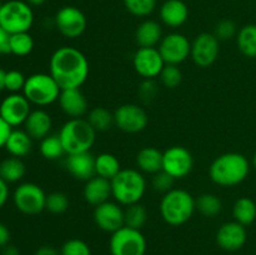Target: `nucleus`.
<instances>
[{
    "label": "nucleus",
    "instance_id": "nucleus-1",
    "mask_svg": "<svg viewBox=\"0 0 256 255\" xmlns=\"http://www.w3.org/2000/svg\"><path fill=\"white\" fill-rule=\"evenodd\" d=\"M89 72V60L76 48H59L49 60V74L62 90L79 89L86 82Z\"/></svg>",
    "mask_w": 256,
    "mask_h": 255
},
{
    "label": "nucleus",
    "instance_id": "nucleus-2",
    "mask_svg": "<svg viewBox=\"0 0 256 255\" xmlns=\"http://www.w3.org/2000/svg\"><path fill=\"white\" fill-rule=\"evenodd\" d=\"M250 172V162L240 152H225L212 160L209 176L219 186L232 188L244 182Z\"/></svg>",
    "mask_w": 256,
    "mask_h": 255
},
{
    "label": "nucleus",
    "instance_id": "nucleus-3",
    "mask_svg": "<svg viewBox=\"0 0 256 255\" xmlns=\"http://www.w3.org/2000/svg\"><path fill=\"white\" fill-rule=\"evenodd\" d=\"M160 214L162 220L172 226H180L192 219L196 210L195 199L184 189H172L165 192L160 202Z\"/></svg>",
    "mask_w": 256,
    "mask_h": 255
},
{
    "label": "nucleus",
    "instance_id": "nucleus-4",
    "mask_svg": "<svg viewBox=\"0 0 256 255\" xmlns=\"http://www.w3.org/2000/svg\"><path fill=\"white\" fill-rule=\"evenodd\" d=\"M110 182L112 198L124 206L140 202L146 190V180L138 169H122Z\"/></svg>",
    "mask_w": 256,
    "mask_h": 255
},
{
    "label": "nucleus",
    "instance_id": "nucleus-5",
    "mask_svg": "<svg viewBox=\"0 0 256 255\" xmlns=\"http://www.w3.org/2000/svg\"><path fill=\"white\" fill-rule=\"evenodd\" d=\"M59 136L66 155L78 154V152H90L95 142L96 132L86 119L78 118V119H69L62 125L59 132Z\"/></svg>",
    "mask_w": 256,
    "mask_h": 255
},
{
    "label": "nucleus",
    "instance_id": "nucleus-6",
    "mask_svg": "<svg viewBox=\"0 0 256 255\" xmlns=\"http://www.w3.org/2000/svg\"><path fill=\"white\" fill-rule=\"evenodd\" d=\"M62 89L49 72H35L26 78L22 94L30 104L48 106L58 102Z\"/></svg>",
    "mask_w": 256,
    "mask_h": 255
},
{
    "label": "nucleus",
    "instance_id": "nucleus-7",
    "mask_svg": "<svg viewBox=\"0 0 256 255\" xmlns=\"http://www.w3.org/2000/svg\"><path fill=\"white\" fill-rule=\"evenodd\" d=\"M34 24L32 6L22 0H9L0 9V26L10 35L26 32Z\"/></svg>",
    "mask_w": 256,
    "mask_h": 255
},
{
    "label": "nucleus",
    "instance_id": "nucleus-8",
    "mask_svg": "<svg viewBox=\"0 0 256 255\" xmlns=\"http://www.w3.org/2000/svg\"><path fill=\"white\" fill-rule=\"evenodd\" d=\"M109 249L112 255H145L146 239L140 230L124 225L112 234Z\"/></svg>",
    "mask_w": 256,
    "mask_h": 255
},
{
    "label": "nucleus",
    "instance_id": "nucleus-9",
    "mask_svg": "<svg viewBox=\"0 0 256 255\" xmlns=\"http://www.w3.org/2000/svg\"><path fill=\"white\" fill-rule=\"evenodd\" d=\"M12 202L22 214L38 215L45 210L46 194L35 182H22L15 188Z\"/></svg>",
    "mask_w": 256,
    "mask_h": 255
},
{
    "label": "nucleus",
    "instance_id": "nucleus-10",
    "mask_svg": "<svg viewBox=\"0 0 256 255\" xmlns=\"http://www.w3.org/2000/svg\"><path fill=\"white\" fill-rule=\"evenodd\" d=\"M55 26L62 36L68 39H76L86 30L88 20L84 12L76 6H62L55 14Z\"/></svg>",
    "mask_w": 256,
    "mask_h": 255
},
{
    "label": "nucleus",
    "instance_id": "nucleus-11",
    "mask_svg": "<svg viewBox=\"0 0 256 255\" xmlns=\"http://www.w3.org/2000/svg\"><path fill=\"white\" fill-rule=\"evenodd\" d=\"M165 64L180 65L190 56L192 42L182 32H169L164 35L158 45Z\"/></svg>",
    "mask_w": 256,
    "mask_h": 255
},
{
    "label": "nucleus",
    "instance_id": "nucleus-12",
    "mask_svg": "<svg viewBox=\"0 0 256 255\" xmlns=\"http://www.w3.org/2000/svg\"><path fill=\"white\" fill-rule=\"evenodd\" d=\"M149 124V115L138 104L120 105L114 112V125L124 132L136 134Z\"/></svg>",
    "mask_w": 256,
    "mask_h": 255
},
{
    "label": "nucleus",
    "instance_id": "nucleus-13",
    "mask_svg": "<svg viewBox=\"0 0 256 255\" xmlns=\"http://www.w3.org/2000/svg\"><path fill=\"white\" fill-rule=\"evenodd\" d=\"M220 52V42L212 32H202L192 42L190 58L199 68H209L216 62Z\"/></svg>",
    "mask_w": 256,
    "mask_h": 255
},
{
    "label": "nucleus",
    "instance_id": "nucleus-14",
    "mask_svg": "<svg viewBox=\"0 0 256 255\" xmlns=\"http://www.w3.org/2000/svg\"><path fill=\"white\" fill-rule=\"evenodd\" d=\"M194 158L184 146L175 145L162 152V170L174 179H182L192 172Z\"/></svg>",
    "mask_w": 256,
    "mask_h": 255
},
{
    "label": "nucleus",
    "instance_id": "nucleus-15",
    "mask_svg": "<svg viewBox=\"0 0 256 255\" xmlns=\"http://www.w3.org/2000/svg\"><path fill=\"white\" fill-rule=\"evenodd\" d=\"M30 112H32V104L22 92L9 94L0 102V116L12 128L24 125Z\"/></svg>",
    "mask_w": 256,
    "mask_h": 255
},
{
    "label": "nucleus",
    "instance_id": "nucleus-16",
    "mask_svg": "<svg viewBox=\"0 0 256 255\" xmlns=\"http://www.w3.org/2000/svg\"><path fill=\"white\" fill-rule=\"evenodd\" d=\"M132 66L142 79H155L165 66V62L158 48H139L132 56Z\"/></svg>",
    "mask_w": 256,
    "mask_h": 255
},
{
    "label": "nucleus",
    "instance_id": "nucleus-17",
    "mask_svg": "<svg viewBox=\"0 0 256 255\" xmlns=\"http://www.w3.org/2000/svg\"><path fill=\"white\" fill-rule=\"evenodd\" d=\"M92 218L99 229L112 234L124 226V209L116 202H108L96 205Z\"/></svg>",
    "mask_w": 256,
    "mask_h": 255
},
{
    "label": "nucleus",
    "instance_id": "nucleus-18",
    "mask_svg": "<svg viewBox=\"0 0 256 255\" xmlns=\"http://www.w3.org/2000/svg\"><path fill=\"white\" fill-rule=\"evenodd\" d=\"M216 244L226 252H236L245 245L248 239L246 228L238 222H224L216 232Z\"/></svg>",
    "mask_w": 256,
    "mask_h": 255
},
{
    "label": "nucleus",
    "instance_id": "nucleus-19",
    "mask_svg": "<svg viewBox=\"0 0 256 255\" xmlns=\"http://www.w3.org/2000/svg\"><path fill=\"white\" fill-rule=\"evenodd\" d=\"M65 169L75 179L88 182L95 176V156L90 152L69 154L64 160Z\"/></svg>",
    "mask_w": 256,
    "mask_h": 255
},
{
    "label": "nucleus",
    "instance_id": "nucleus-20",
    "mask_svg": "<svg viewBox=\"0 0 256 255\" xmlns=\"http://www.w3.org/2000/svg\"><path fill=\"white\" fill-rule=\"evenodd\" d=\"M60 109L70 119L82 118L88 112V100L80 89L62 90L58 99Z\"/></svg>",
    "mask_w": 256,
    "mask_h": 255
},
{
    "label": "nucleus",
    "instance_id": "nucleus-21",
    "mask_svg": "<svg viewBox=\"0 0 256 255\" xmlns=\"http://www.w3.org/2000/svg\"><path fill=\"white\" fill-rule=\"evenodd\" d=\"M160 20L166 26L180 28L189 18V8L182 0H165L160 6Z\"/></svg>",
    "mask_w": 256,
    "mask_h": 255
},
{
    "label": "nucleus",
    "instance_id": "nucleus-22",
    "mask_svg": "<svg viewBox=\"0 0 256 255\" xmlns=\"http://www.w3.org/2000/svg\"><path fill=\"white\" fill-rule=\"evenodd\" d=\"M82 195H84L85 202H89L92 206L102 204V202H108L112 196V182H110V180L105 179V178L95 175L92 179L85 182Z\"/></svg>",
    "mask_w": 256,
    "mask_h": 255
},
{
    "label": "nucleus",
    "instance_id": "nucleus-23",
    "mask_svg": "<svg viewBox=\"0 0 256 255\" xmlns=\"http://www.w3.org/2000/svg\"><path fill=\"white\" fill-rule=\"evenodd\" d=\"M52 122L49 112L42 109L32 110L24 122V130L32 140H42L50 134Z\"/></svg>",
    "mask_w": 256,
    "mask_h": 255
},
{
    "label": "nucleus",
    "instance_id": "nucleus-24",
    "mask_svg": "<svg viewBox=\"0 0 256 255\" xmlns=\"http://www.w3.org/2000/svg\"><path fill=\"white\" fill-rule=\"evenodd\" d=\"M162 39V25L152 19H146L140 22L135 30V42L139 48H158Z\"/></svg>",
    "mask_w": 256,
    "mask_h": 255
},
{
    "label": "nucleus",
    "instance_id": "nucleus-25",
    "mask_svg": "<svg viewBox=\"0 0 256 255\" xmlns=\"http://www.w3.org/2000/svg\"><path fill=\"white\" fill-rule=\"evenodd\" d=\"M138 170L146 174H156L162 170V152L154 146H145L136 154Z\"/></svg>",
    "mask_w": 256,
    "mask_h": 255
},
{
    "label": "nucleus",
    "instance_id": "nucleus-26",
    "mask_svg": "<svg viewBox=\"0 0 256 255\" xmlns=\"http://www.w3.org/2000/svg\"><path fill=\"white\" fill-rule=\"evenodd\" d=\"M32 142L34 140L29 136V134L25 130L12 129L4 148L9 152L10 156L20 158L22 159V158L26 156L32 152Z\"/></svg>",
    "mask_w": 256,
    "mask_h": 255
},
{
    "label": "nucleus",
    "instance_id": "nucleus-27",
    "mask_svg": "<svg viewBox=\"0 0 256 255\" xmlns=\"http://www.w3.org/2000/svg\"><path fill=\"white\" fill-rule=\"evenodd\" d=\"M25 172L26 166L20 158L9 156L0 162V178L8 184L20 182L25 176Z\"/></svg>",
    "mask_w": 256,
    "mask_h": 255
},
{
    "label": "nucleus",
    "instance_id": "nucleus-28",
    "mask_svg": "<svg viewBox=\"0 0 256 255\" xmlns=\"http://www.w3.org/2000/svg\"><path fill=\"white\" fill-rule=\"evenodd\" d=\"M236 45L244 56L256 58V25L248 24L240 28L236 35Z\"/></svg>",
    "mask_w": 256,
    "mask_h": 255
},
{
    "label": "nucleus",
    "instance_id": "nucleus-29",
    "mask_svg": "<svg viewBox=\"0 0 256 255\" xmlns=\"http://www.w3.org/2000/svg\"><path fill=\"white\" fill-rule=\"evenodd\" d=\"M232 216L235 222L244 226L252 224L256 219V204L254 200L248 196L239 198L232 206Z\"/></svg>",
    "mask_w": 256,
    "mask_h": 255
},
{
    "label": "nucleus",
    "instance_id": "nucleus-30",
    "mask_svg": "<svg viewBox=\"0 0 256 255\" xmlns=\"http://www.w3.org/2000/svg\"><path fill=\"white\" fill-rule=\"evenodd\" d=\"M122 170L120 162L114 154L102 152L95 156V174L99 176L112 180Z\"/></svg>",
    "mask_w": 256,
    "mask_h": 255
},
{
    "label": "nucleus",
    "instance_id": "nucleus-31",
    "mask_svg": "<svg viewBox=\"0 0 256 255\" xmlns=\"http://www.w3.org/2000/svg\"><path fill=\"white\" fill-rule=\"evenodd\" d=\"M39 150L42 158L46 160H58L62 156H66L59 134H49L40 140Z\"/></svg>",
    "mask_w": 256,
    "mask_h": 255
},
{
    "label": "nucleus",
    "instance_id": "nucleus-32",
    "mask_svg": "<svg viewBox=\"0 0 256 255\" xmlns=\"http://www.w3.org/2000/svg\"><path fill=\"white\" fill-rule=\"evenodd\" d=\"M195 206L204 216L214 218L222 212V202L218 195L212 194V192H204L198 196V199H195Z\"/></svg>",
    "mask_w": 256,
    "mask_h": 255
},
{
    "label": "nucleus",
    "instance_id": "nucleus-33",
    "mask_svg": "<svg viewBox=\"0 0 256 255\" xmlns=\"http://www.w3.org/2000/svg\"><path fill=\"white\" fill-rule=\"evenodd\" d=\"M86 120L94 128L95 132H106L114 124V114L102 106L92 108L88 112Z\"/></svg>",
    "mask_w": 256,
    "mask_h": 255
},
{
    "label": "nucleus",
    "instance_id": "nucleus-34",
    "mask_svg": "<svg viewBox=\"0 0 256 255\" xmlns=\"http://www.w3.org/2000/svg\"><path fill=\"white\" fill-rule=\"evenodd\" d=\"M148 222V210L140 202L128 205L124 210V224L132 229L140 230Z\"/></svg>",
    "mask_w": 256,
    "mask_h": 255
},
{
    "label": "nucleus",
    "instance_id": "nucleus-35",
    "mask_svg": "<svg viewBox=\"0 0 256 255\" xmlns=\"http://www.w3.org/2000/svg\"><path fill=\"white\" fill-rule=\"evenodd\" d=\"M34 50V39L29 32L10 35V54L26 56Z\"/></svg>",
    "mask_w": 256,
    "mask_h": 255
},
{
    "label": "nucleus",
    "instance_id": "nucleus-36",
    "mask_svg": "<svg viewBox=\"0 0 256 255\" xmlns=\"http://www.w3.org/2000/svg\"><path fill=\"white\" fill-rule=\"evenodd\" d=\"M124 6L132 15L146 18L156 8V0H122Z\"/></svg>",
    "mask_w": 256,
    "mask_h": 255
},
{
    "label": "nucleus",
    "instance_id": "nucleus-37",
    "mask_svg": "<svg viewBox=\"0 0 256 255\" xmlns=\"http://www.w3.org/2000/svg\"><path fill=\"white\" fill-rule=\"evenodd\" d=\"M69 198L66 194L62 192H52L46 194V202H45V210L55 215L62 214L69 209Z\"/></svg>",
    "mask_w": 256,
    "mask_h": 255
},
{
    "label": "nucleus",
    "instance_id": "nucleus-38",
    "mask_svg": "<svg viewBox=\"0 0 256 255\" xmlns=\"http://www.w3.org/2000/svg\"><path fill=\"white\" fill-rule=\"evenodd\" d=\"M159 78L162 86L168 88V89H175V88H178L182 84V72L179 69V65L165 64Z\"/></svg>",
    "mask_w": 256,
    "mask_h": 255
},
{
    "label": "nucleus",
    "instance_id": "nucleus-39",
    "mask_svg": "<svg viewBox=\"0 0 256 255\" xmlns=\"http://www.w3.org/2000/svg\"><path fill=\"white\" fill-rule=\"evenodd\" d=\"M238 26L232 20L222 19L215 25V29L212 34L219 39V42H226V40L236 38L238 35Z\"/></svg>",
    "mask_w": 256,
    "mask_h": 255
},
{
    "label": "nucleus",
    "instance_id": "nucleus-40",
    "mask_svg": "<svg viewBox=\"0 0 256 255\" xmlns=\"http://www.w3.org/2000/svg\"><path fill=\"white\" fill-rule=\"evenodd\" d=\"M60 255H92V250L84 240L69 239L62 244Z\"/></svg>",
    "mask_w": 256,
    "mask_h": 255
},
{
    "label": "nucleus",
    "instance_id": "nucleus-41",
    "mask_svg": "<svg viewBox=\"0 0 256 255\" xmlns=\"http://www.w3.org/2000/svg\"><path fill=\"white\" fill-rule=\"evenodd\" d=\"M26 76L19 70H9L5 74V90L14 94V92H20L24 89Z\"/></svg>",
    "mask_w": 256,
    "mask_h": 255
},
{
    "label": "nucleus",
    "instance_id": "nucleus-42",
    "mask_svg": "<svg viewBox=\"0 0 256 255\" xmlns=\"http://www.w3.org/2000/svg\"><path fill=\"white\" fill-rule=\"evenodd\" d=\"M174 182L175 179L172 175L168 174L164 170H160L156 174L152 175V186L155 192H159L165 194V192H170L172 189H174Z\"/></svg>",
    "mask_w": 256,
    "mask_h": 255
},
{
    "label": "nucleus",
    "instance_id": "nucleus-43",
    "mask_svg": "<svg viewBox=\"0 0 256 255\" xmlns=\"http://www.w3.org/2000/svg\"><path fill=\"white\" fill-rule=\"evenodd\" d=\"M158 94V85L154 79H144L139 86V96L142 102H150Z\"/></svg>",
    "mask_w": 256,
    "mask_h": 255
},
{
    "label": "nucleus",
    "instance_id": "nucleus-44",
    "mask_svg": "<svg viewBox=\"0 0 256 255\" xmlns=\"http://www.w3.org/2000/svg\"><path fill=\"white\" fill-rule=\"evenodd\" d=\"M10 54V34L0 26V55Z\"/></svg>",
    "mask_w": 256,
    "mask_h": 255
},
{
    "label": "nucleus",
    "instance_id": "nucleus-45",
    "mask_svg": "<svg viewBox=\"0 0 256 255\" xmlns=\"http://www.w3.org/2000/svg\"><path fill=\"white\" fill-rule=\"evenodd\" d=\"M12 128L0 116V149L5 146L6 144V140L9 138L10 132H12Z\"/></svg>",
    "mask_w": 256,
    "mask_h": 255
},
{
    "label": "nucleus",
    "instance_id": "nucleus-46",
    "mask_svg": "<svg viewBox=\"0 0 256 255\" xmlns=\"http://www.w3.org/2000/svg\"><path fill=\"white\" fill-rule=\"evenodd\" d=\"M9 184L2 178H0V209L6 204L8 199H9Z\"/></svg>",
    "mask_w": 256,
    "mask_h": 255
},
{
    "label": "nucleus",
    "instance_id": "nucleus-47",
    "mask_svg": "<svg viewBox=\"0 0 256 255\" xmlns=\"http://www.w3.org/2000/svg\"><path fill=\"white\" fill-rule=\"evenodd\" d=\"M10 242V232L8 226L2 222H0V249L6 246Z\"/></svg>",
    "mask_w": 256,
    "mask_h": 255
},
{
    "label": "nucleus",
    "instance_id": "nucleus-48",
    "mask_svg": "<svg viewBox=\"0 0 256 255\" xmlns=\"http://www.w3.org/2000/svg\"><path fill=\"white\" fill-rule=\"evenodd\" d=\"M34 255H60V252L55 249L54 246H49V245H42L39 249H36Z\"/></svg>",
    "mask_w": 256,
    "mask_h": 255
},
{
    "label": "nucleus",
    "instance_id": "nucleus-49",
    "mask_svg": "<svg viewBox=\"0 0 256 255\" xmlns=\"http://www.w3.org/2000/svg\"><path fill=\"white\" fill-rule=\"evenodd\" d=\"M2 255H20V252L16 246H14V245L8 244L6 246L2 248Z\"/></svg>",
    "mask_w": 256,
    "mask_h": 255
},
{
    "label": "nucleus",
    "instance_id": "nucleus-50",
    "mask_svg": "<svg viewBox=\"0 0 256 255\" xmlns=\"http://www.w3.org/2000/svg\"><path fill=\"white\" fill-rule=\"evenodd\" d=\"M5 74H6V72L2 68H0V92L5 90Z\"/></svg>",
    "mask_w": 256,
    "mask_h": 255
},
{
    "label": "nucleus",
    "instance_id": "nucleus-51",
    "mask_svg": "<svg viewBox=\"0 0 256 255\" xmlns=\"http://www.w3.org/2000/svg\"><path fill=\"white\" fill-rule=\"evenodd\" d=\"M30 6H40V5L44 4L46 0H25Z\"/></svg>",
    "mask_w": 256,
    "mask_h": 255
},
{
    "label": "nucleus",
    "instance_id": "nucleus-52",
    "mask_svg": "<svg viewBox=\"0 0 256 255\" xmlns=\"http://www.w3.org/2000/svg\"><path fill=\"white\" fill-rule=\"evenodd\" d=\"M252 166H254V169L256 170V152L254 154V158H252Z\"/></svg>",
    "mask_w": 256,
    "mask_h": 255
},
{
    "label": "nucleus",
    "instance_id": "nucleus-53",
    "mask_svg": "<svg viewBox=\"0 0 256 255\" xmlns=\"http://www.w3.org/2000/svg\"><path fill=\"white\" fill-rule=\"evenodd\" d=\"M2 2H0V9H2Z\"/></svg>",
    "mask_w": 256,
    "mask_h": 255
}]
</instances>
